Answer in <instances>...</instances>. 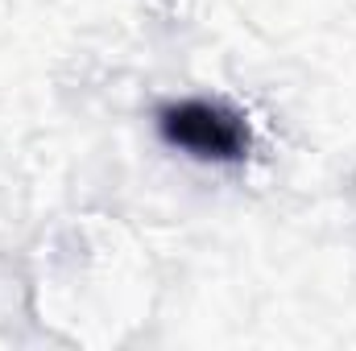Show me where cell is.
I'll return each instance as SVG.
<instances>
[{
  "label": "cell",
  "mask_w": 356,
  "mask_h": 351,
  "mask_svg": "<svg viewBox=\"0 0 356 351\" xmlns=\"http://www.w3.org/2000/svg\"><path fill=\"white\" fill-rule=\"evenodd\" d=\"M162 137L203 162H241L249 153V124L216 99H178L158 112Z\"/></svg>",
  "instance_id": "obj_1"
}]
</instances>
